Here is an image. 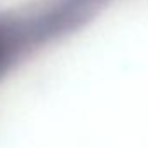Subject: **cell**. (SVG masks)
Instances as JSON below:
<instances>
[{"instance_id": "obj_1", "label": "cell", "mask_w": 148, "mask_h": 148, "mask_svg": "<svg viewBox=\"0 0 148 148\" xmlns=\"http://www.w3.org/2000/svg\"><path fill=\"white\" fill-rule=\"evenodd\" d=\"M2 58H4V44L0 40V61H2Z\"/></svg>"}]
</instances>
